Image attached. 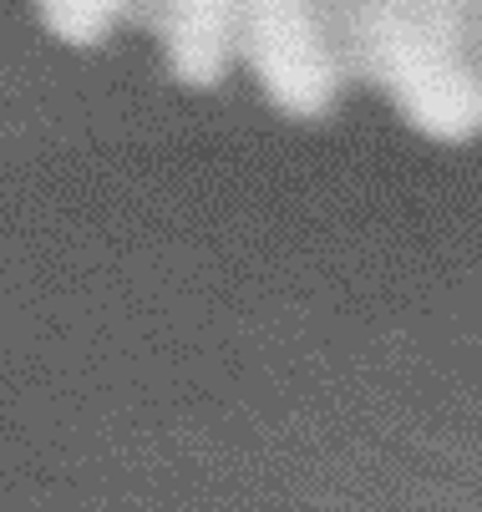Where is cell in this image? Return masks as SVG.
<instances>
[{
  "mask_svg": "<svg viewBox=\"0 0 482 512\" xmlns=\"http://www.w3.org/2000/svg\"><path fill=\"white\" fill-rule=\"evenodd\" d=\"M462 11L472 16V51L482 56V0H462ZM482 66V61H477Z\"/></svg>",
  "mask_w": 482,
  "mask_h": 512,
  "instance_id": "cell-4",
  "label": "cell"
},
{
  "mask_svg": "<svg viewBox=\"0 0 482 512\" xmlns=\"http://www.w3.org/2000/svg\"><path fill=\"white\" fill-rule=\"evenodd\" d=\"M477 61H482V56H477Z\"/></svg>",
  "mask_w": 482,
  "mask_h": 512,
  "instance_id": "cell-5",
  "label": "cell"
},
{
  "mask_svg": "<svg viewBox=\"0 0 482 512\" xmlns=\"http://www.w3.org/2000/svg\"><path fill=\"white\" fill-rule=\"evenodd\" d=\"M239 56L285 117H325L346 92L330 0H244Z\"/></svg>",
  "mask_w": 482,
  "mask_h": 512,
  "instance_id": "cell-2",
  "label": "cell"
},
{
  "mask_svg": "<svg viewBox=\"0 0 482 512\" xmlns=\"http://www.w3.org/2000/svg\"><path fill=\"white\" fill-rule=\"evenodd\" d=\"M183 87H219L244 46V0H143Z\"/></svg>",
  "mask_w": 482,
  "mask_h": 512,
  "instance_id": "cell-3",
  "label": "cell"
},
{
  "mask_svg": "<svg viewBox=\"0 0 482 512\" xmlns=\"http://www.w3.org/2000/svg\"><path fill=\"white\" fill-rule=\"evenodd\" d=\"M346 82H366L437 142L482 137V66L462 0H330Z\"/></svg>",
  "mask_w": 482,
  "mask_h": 512,
  "instance_id": "cell-1",
  "label": "cell"
}]
</instances>
